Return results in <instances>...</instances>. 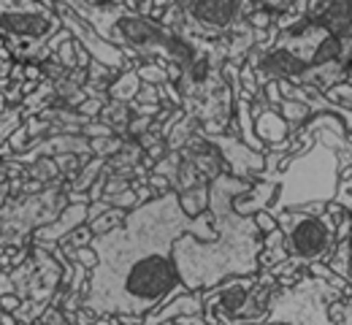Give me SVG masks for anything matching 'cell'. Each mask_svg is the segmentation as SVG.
Returning <instances> with one entry per match:
<instances>
[{"label":"cell","mask_w":352,"mask_h":325,"mask_svg":"<svg viewBox=\"0 0 352 325\" xmlns=\"http://www.w3.org/2000/svg\"><path fill=\"white\" fill-rule=\"evenodd\" d=\"M287 260V247H285V233L279 228H274L271 233L263 236V247H261V255H258V266L261 269H271L276 263Z\"/></svg>","instance_id":"16"},{"label":"cell","mask_w":352,"mask_h":325,"mask_svg":"<svg viewBox=\"0 0 352 325\" xmlns=\"http://www.w3.org/2000/svg\"><path fill=\"white\" fill-rule=\"evenodd\" d=\"M128 217V209H120V206H111V209H106L103 214H98L95 220H89V231L92 236H100V233L111 231V228H117L122 220Z\"/></svg>","instance_id":"22"},{"label":"cell","mask_w":352,"mask_h":325,"mask_svg":"<svg viewBox=\"0 0 352 325\" xmlns=\"http://www.w3.org/2000/svg\"><path fill=\"white\" fill-rule=\"evenodd\" d=\"M350 260H352L350 238H342V241H336V247H333V252H331V258H328V269H331L333 274H339L342 279H347V282L352 284Z\"/></svg>","instance_id":"19"},{"label":"cell","mask_w":352,"mask_h":325,"mask_svg":"<svg viewBox=\"0 0 352 325\" xmlns=\"http://www.w3.org/2000/svg\"><path fill=\"white\" fill-rule=\"evenodd\" d=\"M138 79L144 82V85H155V87H160V85H166L171 76H168V63H163V60H149V63H144L138 71Z\"/></svg>","instance_id":"21"},{"label":"cell","mask_w":352,"mask_h":325,"mask_svg":"<svg viewBox=\"0 0 352 325\" xmlns=\"http://www.w3.org/2000/svg\"><path fill=\"white\" fill-rule=\"evenodd\" d=\"M339 298H344L339 287L307 271L271 295L265 317L255 325H336L328 315V306Z\"/></svg>","instance_id":"7"},{"label":"cell","mask_w":352,"mask_h":325,"mask_svg":"<svg viewBox=\"0 0 352 325\" xmlns=\"http://www.w3.org/2000/svg\"><path fill=\"white\" fill-rule=\"evenodd\" d=\"M57 3L68 5L103 41L122 49L128 57H144L146 63L163 60L179 68V74L195 60L198 47L204 41L187 33H176L163 22H155L152 16L128 11L122 5H109V3L103 5L98 0H57Z\"/></svg>","instance_id":"3"},{"label":"cell","mask_w":352,"mask_h":325,"mask_svg":"<svg viewBox=\"0 0 352 325\" xmlns=\"http://www.w3.org/2000/svg\"><path fill=\"white\" fill-rule=\"evenodd\" d=\"M135 100H141L144 106H157V100H160V87H155V85H144L141 82V90L135 95Z\"/></svg>","instance_id":"27"},{"label":"cell","mask_w":352,"mask_h":325,"mask_svg":"<svg viewBox=\"0 0 352 325\" xmlns=\"http://www.w3.org/2000/svg\"><path fill=\"white\" fill-rule=\"evenodd\" d=\"M138 90H141V79H138V74H135V71L122 74L117 82H111V85H109V95H111V100H122V103H131L133 98L138 95Z\"/></svg>","instance_id":"20"},{"label":"cell","mask_w":352,"mask_h":325,"mask_svg":"<svg viewBox=\"0 0 352 325\" xmlns=\"http://www.w3.org/2000/svg\"><path fill=\"white\" fill-rule=\"evenodd\" d=\"M60 16L41 0H0V38L19 60H44L52 47L68 41Z\"/></svg>","instance_id":"5"},{"label":"cell","mask_w":352,"mask_h":325,"mask_svg":"<svg viewBox=\"0 0 352 325\" xmlns=\"http://www.w3.org/2000/svg\"><path fill=\"white\" fill-rule=\"evenodd\" d=\"M276 290L279 279L265 269L247 277H228L204 293L201 317L206 325H255L265 317Z\"/></svg>","instance_id":"6"},{"label":"cell","mask_w":352,"mask_h":325,"mask_svg":"<svg viewBox=\"0 0 352 325\" xmlns=\"http://www.w3.org/2000/svg\"><path fill=\"white\" fill-rule=\"evenodd\" d=\"M54 8H57L60 22L68 27V33H74V36H76V41L87 49V54L95 57V63H100V65H106V68H111V71H117V68H122V65H125V52H122V49L111 47L109 41H103V38L89 27L87 22H85V19H79L68 5H63V3H57V0H54Z\"/></svg>","instance_id":"10"},{"label":"cell","mask_w":352,"mask_h":325,"mask_svg":"<svg viewBox=\"0 0 352 325\" xmlns=\"http://www.w3.org/2000/svg\"><path fill=\"white\" fill-rule=\"evenodd\" d=\"M276 111H279L282 120L290 125V136H293L307 120H311V109H309L307 103H301V100H285V98H282V103L276 106Z\"/></svg>","instance_id":"18"},{"label":"cell","mask_w":352,"mask_h":325,"mask_svg":"<svg viewBox=\"0 0 352 325\" xmlns=\"http://www.w3.org/2000/svg\"><path fill=\"white\" fill-rule=\"evenodd\" d=\"M128 117H131V111H128V103H122V100H111L109 109H103V122H109V125H128Z\"/></svg>","instance_id":"23"},{"label":"cell","mask_w":352,"mask_h":325,"mask_svg":"<svg viewBox=\"0 0 352 325\" xmlns=\"http://www.w3.org/2000/svg\"><path fill=\"white\" fill-rule=\"evenodd\" d=\"M6 74H8V63H6V60H3V57H0V79H3V76H6Z\"/></svg>","instance_id":"31"},{"label":"cell","mask_w":352,"mask_h":325,"mask_svg":"<svg viewBox=\"0 0 352 325\" xmlns=\"http://www.w3.org/2000/svg\"><path fill=\"white\" fill-rule=\"evenodd\" d=\"M331 103H336V106H344V109H350L352 111V85L350 82H339V85H333L328 93H322Z\"/></svg>","instance_id":"24"},{"label":"cell","mask_w":352,"mask_h":325,"mask_svg":"<svg viewBox=\"0 0 352 325\" xmlns=\"http://www.w3.org/2000/svg\"><path fill=\"white\" fill-rule=\"evenodd\" d=\"M276 187L279 185H276L274 177H268L263 182H252V187L247 192H241V195L233 198V209L239 214H244V217H252L255 212H263V209H268V203L274 201Z\"/></svg>","instance_id":"14"},{"label":"cell","mask_w":352,"mask_h":325,"mask_svg":"<svg viewBox=\"0 0 352 325\" xmlns=\"http://www.w3.org/2000/svg\"><path fill=\"white\" fill-rule=\"evenodd\" d=\"M339 325H352V293H350V298L344 301V315H342V323Z\"/></svg>","instance_id":"29"},{"label":"cell","mask_w":352,"mask_h":325,"mask_svg":"<svg viewBox=\"0 0 352 325\" xmlns=\"http://www.w3.org/2000/svg\"><path fill=\"white\" fill-rule=\"evenodd\" d=\"M252 217H255V223H258V228H261V233H271L274 231V228H279V225H276V217H271V214H268V212H255V214H252Z\"/></svg>","instance_id":"28"},{"label":"cell","mask_w":352,"mask_h":325,"mask_svg":"<svg viewBox=\"0 0 352 325\" xmlns=\"http://www.w3.org/2000/svg\"><path fill=\"white\" fill-rule=\"evenodd\" d=\"M100 103H103V100L92 98V100H87V103L82 106V111H85V114H98V111H100Z\"/></svg>","instance_id":"30"},{"label":"cell","mask_w":352,"mask_h":325,"mask_svg":"<svg viewBox=\"0 0 352 325\" xmlns=\"http://www.w3.org/2000/svg\"><path fill=\"white\" fill-rule=\"evenodd\" d=\"M350 74H352V71H350Z\"/></svg>","instance_id":"32"},{"label":"cell","mask_w":352,"mask_h":325,"mask_svg":"<svg viewBox=\"0 0 352 325\" xmlns=\"http://www.w3.org/2000/svg\"><path fill=\"white\" fill-rule=\"evenodd\" d=\"M190 315H204V290H184L176 298L166 301L163 306L152 309L149 315L141 317V325H168L176 317H190Z\"/></svg>","instance_id":"13"},{"label":"cell","mask_w":352,"mask_h":325,"mask_svg":"<svg viewBox=\"0 0 352 325\" xmlns=\"http://www.w3.org/2000/svg\"><path fill=\"white\" fill-rule=\"evenodd\" d=\"M276 225L285 233L287 258L298 266L328 263L336 247V220L322 214H309L304 209H282L276 212Z\"/></svg>","instance_id":"8"},{"label":"cell","mask_w":352,"mask_h":325,"mask_svg":"<svg viewBox=\"0 0 352 325\" xmlns=\"http://www.w3.org/2000/svg\"><path fill=\"white\" fill-rule=\"evenodd\" d=\"M85 220H87V203H76V206H68L57 223H52V225H46V228H38V231H36V238H38V241H49V238H63V236H68V233L74 231L76 225H82Z\"/></svg>","instance_id":"15"},{"label":"cell","mask_w":352,"mask_h":325,"mask_svg":"<svg viewBox=\"0 0 352 325\" xmlns=\"http://www.w3.org/2000/svg\"><path fill=\"white\" fill-rule=\"evenodd\" d=\"M209 141L217 146V152L222 155V163L228 168L230 177H239V179H255L263 174L265 166V155L263 152H255L250 149L241 139H230V136H209Z\"/></svg>","instance_id":"11"},{"label":"cell","mask_w":352,"mask_h":325,"mask_svg":"<svg viewBox=\"0 0 352 325\" xmlns=\"http://www.w3.org/2000/svg\"><path fill=\"white\" fill-rule=\"evenodd\" d=\"M179 203H182V209H184L190 217L206 212V206H209V185L201 182V185L190 187V190H182V192H179Z\"/></svg>","instance_id":"17"},{"label":"cell","mask_w":352,"mask_h":325,"mask_svg":"<svg viewBox=\"0 0 352 325\" xmlns=\"http://www.w3.org/2000/svg\"><path fill=\"white\" fill-rule=\"evenodd\" d=\"M192 233L201 241L214 238L212 212L190 217L179 192L168 190L138 203L111 231L92 236L89 247L98 263L89 269L85 309L106 317H144L184 293L174 266V241Z\"/></svg>","instance_id":"1"},{"label":"cell","mask_w":352,"mask_h":325,"mask_svg":"<svg viewBox=\"0 0 352 325\" xmlns=\"http://www.w3.org/2000/svg\"><path fill=\"white\" fill-rule=\"evenodd\" d=\"M276 195L268 203V214L276 217L282 209H304L309 203H331L339 192L342 182V163L333 146L314 136L309 149L290 155L282 174H274Z\"/></svg>","instance_id":"4"},{"label":"cell","mask_w":352,"mask_h":325,"mask_svg":"<svg viewBox=\"0 0 352 325\" xmlns=\"http://www.w3.org/2000/svg\"><path fill=\"white\" fill-rule=\"evenodd\" d=\"M250 3V8L252 11H258V8H263L268 14H282V11H287L293 3H298V0H247Z\"/></svg>","instance_id":"25"},{"label":"cell","mask_w":352,"mask_h":325,"mask_svg":"<svg viewBox=\"0 0 352 325\" xmlns=\"http://www.w3.org/2000/svg\"><path fill=\"white\" fill-rule=\"evenodd\" d=\"M252 14L247 0H182V30L195 38L230 36Z\"/></svg>","instance_id":"9"},{"label":"cell","mask_w":352,"mask_h":325,"mask_svg":"<svg viewBox=\"0 0 352 325\" xmlns=\"http://www.w3.org/2000/svg\"><path fill=\"white\" fill-rule=\"evenodd\" d=\"M252 187L250 179L220 174L209 182V212L217 236L209 241L184 233L174 241V266L184 290H209L228 277H247L261 271L258 255L263 233L255 217H244L233 209V198Z\"/></svg>","instance_id":"2"},{"label":"cell","mask_w":352,"mask_h":325,"mask_svg":"<svg viewBox=\"0 0 352 325\" xmlns=\"http://www.w3.org/2000/svg\"><path fill=\"white\" fill-rule=\"evenodd\" d=\"M0 325H3V323H0Z\"/></svg>","instance_id":"33"},{"label":"cell","mask_w":352,"mask_h":325,"mask_svg":"<svg viewBox=\"0 0 352 325\" xmlns=\"http://www.w3.org/2000/svg\"><path fill=\"white\" fill-rule=\"evenodd\" d=\"M252 125L255 136L271 152H290V125L282 120V114L268 106L263 98V87L258 90V103H252Z\"/></svg>","instance_id":"12"},{"label":"cell","mask_w":352,"mask_h":325,"mask_svg":"<svg viewBox=\"0 0 352 325\" xmlns=\"http://www.w3.org/2000/svg\"><path fill=\"white\" fill-rule=\"evenodd\" d=\"M68 252H71V258H74L79 266H85L87 271L98 263V255H95V249H92L89 244L87 247H82V249H68Z\"/></svg>","instance_id":"26"}]
</instances>
